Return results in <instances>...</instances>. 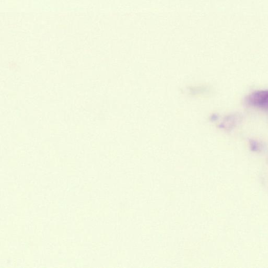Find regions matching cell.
<instances>
[{
  "label": "cell",
  "instance_id": "3957f363",
  "mask_svg": "<svg viewBox=\"0 0 268 268\" xmlns=\"http://www.w3.org/2000/svg\"><path fill=\"white\" fill-rule=\"evenodd\" d=\"M250 146L251 150L253 152H258L262 148V145L260 142L256 140H251L250 142Z\"/></svg>",
  "mask_w": 268,
  "mask_h": 268
},
{
  "label": "cell",
  "instance_id": "6da1fadb",
  "mask_svg": "<svg viewBox=\"0 0 268 268\" xmlns=\"http://www.w3.org/2000/svg\"><path fill=\"white\" fill-rule=\"evenodd\" d=\"M245 102L248 106L268 112V89L254 91L247 96Z\"/></svg>",
  "mask_w": 268,
  "mask_h": 268
},
{
  "label": "cell",
  "instance_id": "7a4b0ae2",
  "mask_svg": "<svg viewBox=\"0 0 268 268\" xmlns=\"http://www.w3.org/2000/svg\"><path fill=\"white\" fill-rule=\"evenodd\" d=\"M241 121V116L239 114H233L227 116L223 123L221 127L227 129H231L238 125Z\"/></svg>",
  "mask_w": 268,
  "mask_h": 268
}]
</instances>
